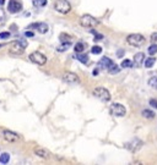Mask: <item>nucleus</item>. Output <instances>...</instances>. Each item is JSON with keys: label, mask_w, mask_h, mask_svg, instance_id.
<instances>
[{"label": "nucleus", "mask_w": 157, "mask_h": 165, "mask_svg": "<svg viewBox=\"0 0 157 165\" xmlns=\"http://www.w3.org/2000/svg\"><path fill=\"white\" fill-rule=\"evenodd\" d=\"M30 60H31L32 63L37 64V65H44L47 63V58L42 53H39V52H33V53H31L30 54Z\"/></svg>", "instance_id": "8"}, {"label": "nucleus", "mask_w": 157, "mask_h": 165, "mask_svg": "<svg viewBox=\"0 0 157 165\" xmlns=\"http://www.w3.org/2000/svg\"><path fill=\"white\" fill-rule=\"evenodd\" d=\"M80 23L85 28H94V27H96L98 25V21L94 19V16H91V15H84L80 19Z\"/></svg>", "instance_id": "4"}, {"label": "nucleus", "mask_w": 157, "mask_h": 165, "mask_svg": "<svg viewBox=\"0 0 157 165\" xmlns=\"http://www.w3.org/2000/svg\"><path fill=\"white\" fill-rule=\"evenodd\" d=\"M33 152H34V154H36V155H38V157H41V158H43V159H48V158L50 157V153H49L47 149L42 148V147H36V148L33 149Z\"/></svg>", "instance_id": "12"}, {"label": "nucleus", "mask_w": 157, "mask_h": 165, "mask_svg": "<svg viewBox=\"0 0 157 165\" xmlns=\"http://www.w3.org/2000/svg\"><path fill=\"white\" fill-rule=\"evenodd\" d=\"M2 137H4V139H5L6 142H9V143H15V142H17V141L20 139V136H19L17 133H15V132H12V131H9V130H4Z\"/></svg>", "instance_id": "10"}, {"label": "nucleus", "mask_w": 157, "mask_h": 165, "mask_svg": "<svg viewBox=\"0 0 157 165\" xmlns=\"http://www.w3.org/2000/svg\"><path fill=\"white\" fill-rule=\"evenodd\" d=\"M22 7H24V4L21 0H9L7 10L10 14H17L22 11Z\"/></svg>", "instance_id": "6"}, {"label": "nucleus", "mask_w": 157, "mask_h": 165, "mask_svg": "<svg viewBox=\"0 0 157 165\" xmlns=\"http://www.w3.org/2000/svg\"><path fill=\"white\" fill-rule=\"evenodd\" d=\"M4 2H5V0H0V4H1V5H2Z\"/></svg>", "instance_id": "35"}, {"label": "nucleus", "mask_w": 157, "mask_h": 165, "mask_svg": "<svg viewBox=\"0 0 157 165\" xmlns=\"http://www.w3.org/2000/svg\"><path fill=\"white\" fill-rule=\"evenodd\" d=\"M155 63H156V58H149V59H146V60H144V64H145V67H147V68H151L152 66L155 65Z\"/></svg>", "instance_id": "16"}, {"label": "nucleus", "mask_w": 157, "mask_h": 165, "mask_svg": "<svg viewBox=\"0 0 157 165\" xmlns=\"http://www.w3.org/2000/svg\"><path fill=\"white\" fill-rule=\"evenodd\" d=\"M70 45H71V42H69V43H62V45H60V47H58V48H57V50H58V52H60V53H62V52H65L66 49H69V47H70Z\"/></svg>", "instance_id": "23"}, {"label": "nucleus", "mask_w": 157, "mask_h": 165, "mask_svg": "<svg viewBox=\"0 0 157 165\" xmlns=\"http://www.w3.org/2000/svg\"><path fill=\"white\" fill-rule=\"evenodd\" d=\"M145 60V55L144 53H137L136 55H134V61H133V66H140Z\"/></svg>", "instance_id": "15"}, {"label": "nucleus", "mask_w": 157, "mask_h": 165, "mask_svg": "<svg viewBox=\"0 0 157 165\" xmlns=\"http://www.w3.org/2000/svg\"><path fill=\"white\" fill-rule=\"evenodd\" d=\"M141 144H142V142H141V141H139V139H133L131 142L126 143L125 147L128 148V149H130L131 152H136V151L141 147Z\"/></svg>", "instance_id": "13"}, {"label": "nucleus", "mask_w": 157, "mask_h": 165, "mask_svg": "<svg viewBox=\"0 0 157 165\" xmlns=\"http://www.w3.org/2000/svg\"><path fill=\"white\" fill-rule=\"evenodd\" d=\"M63 80H64V82H66V83H69V85H75V83H79V82H80L79 76H77L76 73H74V72H70V71H68V72L64 73Z\"/></svg>", "instance_id": "9"}, {"label": "nucleus", "mask_w": 157, "mask_h": 165, "mask_svg": "<svg viewBox=\"0 0 157 165\" xmlns=\"http://www.w3.org/2000/svg\"><path fill=\"white\" fill-rule=\"evenodd\" d=\"M142 116L146 118V119H154L155 118V113L149 110V109H145V110H142Z\"/></svg>", "instance_id": "17"}, {"label": "nucleus", "mask_w": 157, "mask_h": 165, "mask_svg": "<svg viewBox=\"0 0 157 165\" xmlns=\"http://www.w3.org/2000/svg\"><path fill=\"white\" fill-rule=\"evenodd\" d=\"M30 28L37 30V31H38L39 33L44 34V33L48 32V30H49V26H48L47 23H44V22H36V23H32V25H30Z\"/></svg>", "instance_id": "11"}, {"label": "nucleus", "mask_w": 157, "mask_h": 165, "mask_svg": "<svg viewBox=\"0 0 157 165\" xmlns=\"http://www.w3.org/2000/svg\"><path fill=\"white\" fill-rule=\"evenodd\" d=\"M94 96L96 98L99 99V100H102V101H109V100H111V93H109V91H107V89L103 88V87L94 88Z\"/></svg>", "instance_id": "5"}, {"label": "nucleus", "mask_w": 157, "mask_h": 165, "mask_svg": "<svg viewBox=\"0 0 157 165\" xmlns=\"http://www.w3.org/2000/svg\"><path fill=\"white\" fill-rule=\"evenodd\" d=\"M59 40L62 43H69V42H71V37L69 34H66V33H62L60 37H59Z\"/></svg>", "instance_id": "19"}, {"label": "nucleus", "mask_w": 157, "mask_h": 165, "mask_svg": "<svg viewBox=\"0 0 157 165\" xmlns=\"http://www.w3.org/2000/svg\"><path fill=\"white\" fill-rule=\"evenodd\" d=\"M147 52H149V54H150V55H155V54L157 53V45L156 44H152L151 47H149Z\"/></svg>", "instance_id": "25"}, {"label": "nucleus", "mask_w": 157, "mask_h": 165, "mask_svg": "<svg viewBox=\"0 0 157 165\" xmlns=\"http://www.w3.org/2000/svg\"><path fill=\"white\" fill-rule=\"evenodd\" d=\"M27 48V42L25 39H19L14 40L9 44V54L11 55H21L25 49Z\"/></svg>", "instance_id": "1"}, {"label": "nucleus", "mask_w": 157, "mask_h": 165, "mask_svg": "<svg viewBox=\"0 0 157 165\" xmlns=\"http://www.w3.org/2000/svg\"><path fill=\"white\" fill-rule=\"evenodd\" d=\"M76 58H77V60L81 61L82 64H87V61H89V56H87L86 54H80V53H79V55H77Z\"/></svg>", "instance_id": "21"}, {"label": "nucleus", "mask_w": 157, "mask_h": 165, "mask_svg": "<svg viewBox=\"0 0 157 165\" xmlns=\"http://www.w3.org/2000/svg\"><path fill=\"white\" fill-rule=\"evenodd\" d=\"M9 160H10V154L9 153H2L0 155V163L1 164H7Z\"/></svg>", "instance_id": "18"}, {"label": "nucleus", "mask_w": 157, "mask_h": 165, "mask_svg": "<svg viewBox=\"0 0 157 165\" xmlns=\"http://www.w3.org/2000/svg\"><path fill=\"white\" fill-rule=\"evenodd\" d=\"M108 71H109V73H118V72L120 71V68H119V67H117L116 64H113V65L108 68Z\"/></svg>", "instance_id": "26"}, {"label": "nucleus", "mask_w": 157, "mask_h": 165, "mask_svg": "<svg viewBox=\"0 0 157 165\" xmlns=\"http://www.w3.org/2000/svg\"><path fill=\"white\" fill-rule=\"evenodd\" d=\"M4 45H5V44H0V49H1V48H2Z\"/></svg>", "instance_id": "36"}, {"label": "nucleus", "mask_w": 157, "mask_h": 165, "mask_svg": "<svg viewBox=\"0 0 157 165\" xmlns=\"http://www.w3.org/2000/svg\"><path fill=\"white\" fill-rule=\"evenodd\" d=\"M122 67H124V68H129V67H133V61L131 60H123V63H122Z\"/></svg>", "instance_id": "27"}, {"label": "nucleus", "mask_w": 157, "mask_h": 165, "mask_svg": "<svg viewBox=\"0 0 157 165\" xmlns=\"http://www.w3.org/2000/svg\"><path fill=\"white\" fill-rule=\"evenodd\" d=\"M32 2L36 7H43V6H46L47 0H32Z\"/></svg>", "instance_id": "22"}, {"label": "nucleus", "mask_w": 157, "mask_h": 165, "mask_svg": "<svg viewBox=\"0 0 157 165\" xmlns=\"http://www.w3.org/2000/svg\"><path fill=\"white\" fill-rule=\"evenodd\" d=\"M126 113V109L124 108V105L119 104V103H114L111 105V114L113 116H118V118H122L124 116Z\"/></svg>", "instance_id": "7"}, {"label": "nucleus", "mask_w": 157, "mask_h": 165, "mask_svg": "<svg viewBox=\"0 0 157 165\" xmlns=\"http://www.w3.org/2000/svg\"><path fill=\"white\" fill-rule=\"evenodd\" d=\"M11 35V33L10 32H1L0 33V38L1 39H6V38H9Z\"/></svg>", "instance_id": "30"}, {"label": "nucleus", "mask_w": 157, "mask_h": 165, "mask_svg": "<svg viewBox=\"0 0 157 165\" xmlns=\"http://www.w3.org/2000/svg\"><path fill=\"white\" fill-rule=\"evenodd\" d=\"M74 49H75V52L79 54V53H82L84 50H85V45H84V43H76L75 44V47H74Z\"/></svg>", "instance_id": "20"}, {"label": "nucleus", "mask_w": 157, "mask_h": 165, "mask_svg": "<svg viewBox=\"0 0 157 165\" xmlns=\"http://www.w3.org/2000/svg\"><path fill=\"white\" fill-rule=\"evenodd\" d=\"M91 53L92 54H101L102 53V48L98 47V45H94V47H92V49H91Z\"/></svg>", "instance_id": "28"}, {"label": "nucleus", "mask_w": 157, "mask_h": 165, "mask_svg": "<svg viewBox=\"0 0 157 165\" xmlns=\"http://www.w3.org/2000/svg\"><path fill=\"white\" fill-rule=\"evenodd\" d=\"M113 64H114V63H113L109 58H102V59L99 60V63H98V66H99L101 68H103V70H108Z\"/></svg>", "instance_id": "14"}, {"label": "nucleus", "mask_w": 157, "mask_h": 165, "mask_svg": "<svg viewBox=\"0 0 157 165\" xmlns=\"http://www.w3.org/2000/svg\"><path fill=\"white\" fill-rule=\"evenodd\" d=\"M54 9L60 14H69L71 11V5L68 0H57L54 2Z\"/></svg>", "instance_id": "3"}, {"label": "nucleus", "mask_w": 157, "mask_h": 165, "mask_svg": "<svg viewBox=\"0 0 157 165\" xmlns=\"http://www.w3.org/2000/svg\"><path fill=\"white\" fill-rule=\"evenodd\" d=\"M101 39H103V35H102V34H99V33H96V37H94V40L97 42V40H101Z\"/></svg>", "instance_id": "32"}, {"label": "nucleus", "mask_w": 157, "mask_h": 165, "mask_svg": "<svg viewBox=\"0 0 157 165\" xmlns=\"http://www.w3.org/2000/svg\"><path fill=\"white\" fill-rule=\"evenodd\" d=\"M98 72H99V71H98V68H94V72H92V73H94V76H97V75H98Z\"/></svg>", "instance_id": "34"}, {"label": "nucleus", "mask_w": 157, "mask_h": 165, "mask_svg": "<svg viewBox=\"0 0 157 165\" xmlns=\"http://www.w3.org/2000/svg\"><path fill=\"white\" fill-rule=\"evenodd\" d=\"M150 40H151V43H152V44H156V45H157V32L156 33H152V34H151V38H150Z\"/></svg>", "instance_id": "29"}, {"label": "nucleus", "mask_w": 157, "mask_h": 165, "mask_svg": "<svg viewBox=\"0 0 157 165\" xmlns=\"http://www.w3.org/2000/svg\"><path fill=\"white\" fill-rule=\"evenodd\" d=\"M150 105H151L152 108H156L157 109V100L156 99H151V100H150Z\"/></svg>", "instance_id": "31"}, {"label": "nucleus", "mask_w": 157, "mask_h": 165, "mask_svg": "<svg viewBox=\"0 0 157 165\" xmlns=\"http://www.w3.org/2000/svg\"><path fill=\"white\" fill-rule=\"evenodd\" d=\"M149 86L157 89V76H154V77H151V78L149 80Z\"/></svg>", "instance_id": "24"}, {"label": "nucleus", "mask_w": 157, "mask_h": 165, "mask_svg": "<svg viewBox=\"0 0 157 165\" xmlns=\"http://www.w3.org/2000/svg\"><path fill=\"white\" fill-rule=\"evenodd\" d=\"M25 35H26V37H28V38H31V37L34 35V33L31 32V31H26V32H25Z\"/></svg>", "instance_id": "33"}, {"label": "nucleus", "mask_w": 157, "mask_h": 165, "mask_svg": "<svg viewBox=\"0 0 157 165\" xmlns=\"http://www.w3.org/2000/svg\"><path fill=\"white\" fill-rule=\"evenodd\" d=\"M126 42H128V44L131 45V47H141V45L145 44L146 39H145V37H144L142 34H140V33H133V34H129V35L126 37Z\"/></svg>", "instance_id": "2"}]
</instances>
